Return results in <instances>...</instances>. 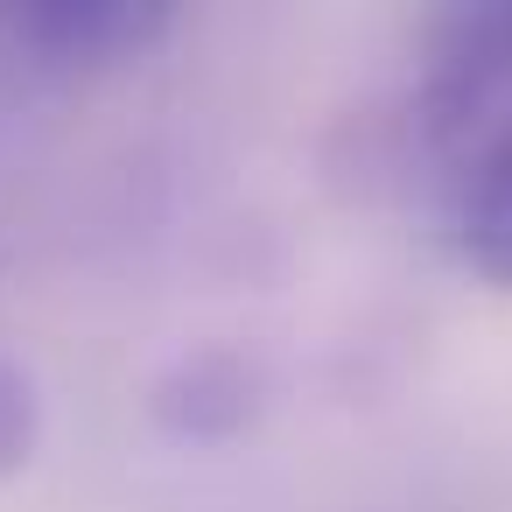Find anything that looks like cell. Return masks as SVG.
<instances>
[{
  "instance_id": "1",
  "label": "cell",
  "mask_w": 512,
  "mask_h": 512,
  "mask_svg": "<svg viewBox=\"0 0 512 512\" xmlns=\"http://www.w3.org/2000/svg\"><path fill=\"white\" fill-rule=\"evenodd\" d=\"M512 99V0H477V8H449L428 29V71L414 92V134L435 155L484 148Z\"/></svg>"
},
{
  "instance_id": "2",
  "label": "cell",
  "mask_w": 512,
  "mask_h": 512,
  "mask_svg": "<svg viewBox=\"0 0 512 512\" xmlns=\"http://www.w3.org/2000/svg\"><path fill=\"white\" fill-rule=\"evenodd\" d=\"M176 29V0H0V36L50 64H134Z\"/></svg>"
},
{
  "instance_id": "3",
  "label": "cell",
  "mask_w": 512,
  "mask_h": 512,
  "mask_svg": "<svg viewBox=\"0 0 512 512\" xmlns=\"http://www.w3.org/2000/svg\"><path fill=\"white\" fill-rule=\"evenodd\" d=\"M260 400H267V379H260V358L239 351V344H190L176 351L155 386H148V421L169 435V442H232L260 421Z\"/></svg>"
},
{
  "instance_id": "4",
  "label": "cell",
  "mask_w": 512,
  "mask_h": 512,
  "mask_svg": "<svg viewBox=\"0 0 512 512\" xmlns=\"http://www.w3.org/2000/svg\"><path fill=\"white\" fill-rule=\"evenodd\" d=\"M456 246L491 288L512 295V120L470 155V176L456 197Z\"/></svg>"
},
{
  "instance_id": "5",
  "label": "cell",
  "mask_w": 512,
  "mask_h": 512,
  "mask_svg": "<svg viewBox=\"0 0 512 512\" xmlns=\"http://www.w3.org/2000/svg\"><path fill=\"white\" fill-rule=\"evenodd\" d=\"M43 442V400H36V379L29 365L0 358V477H15Z\"/></svg>"
}]
</instances>
